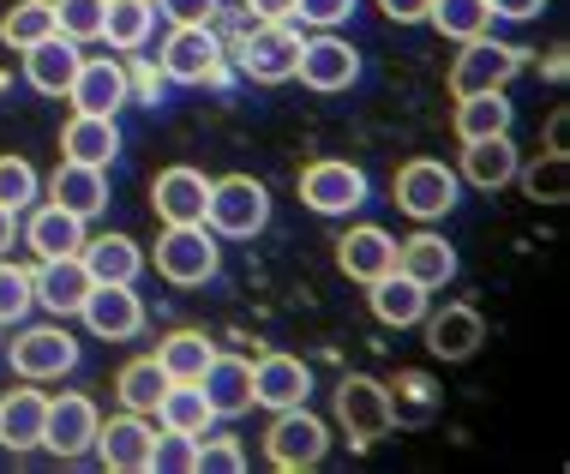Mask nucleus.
Here are the masks:
<instances>
[{"label":"nucleus","instance_id":"f257e3e1","mask_svg":"<svg viewBox=\"0 0 570 474\" xmlns=\"http://www.w3.org/2000/svg\"><path fill=\"white\" fill-rule=\"evenodd\" d=\"M271 223V187L253 175H223L210 180V205H205V228L217 240H253Z\"/></svg>","mask_w":570,"mask_h":474},{"label":"nucleus","instance_id":"f03ea898","mask_svg":"<svg viewBox=\"0 0 570 474\" xmlns=\"http://www.w3.org/2000/svg\"><path fill=\"white\" fill-rule=\"evenodd\" d=\"M223 270V247L205 223H163L157 240V277L175 288H205Z\"/></svg>","mask_w":570,"mask_h":474},{"label":"nucleus","instance_id":"7ed1b4c3","mask_svg":"<svg viewBox=\"0 0 570 474\" xmlns=\"http://www.w3.org/2000/svg\"><path fill=\"white\" fill-rule=\"evenodd\" d=\"M79 336L67 330V318H55V325H24L19 336H12L7 361L12 373L24 378V385H49V378H67L72 366H79Z\"/></svg>","mask_w":570,"mask_h":474},{"label":"nucleus","instance_id":"20e7f679","mask_svg":"<svg viewBox=\"0 0 570 474\" xmlns=\"http://www.w3.org/2000/svg\"><path fill=\"white\" fill-rule=\"evenodd\" d=\"M265 456H271V468H283V474H306V468H318L331 456V426L313 415V408H276V421H271V433H265Z\"/></svg>","mask_w":570,"mask_h":474},{"label":"nucleus","instance_id":"39448f33","mask_svg":"<svg viewBox=\"0 0 570 474\" xmlns=\"http://www.w3.org/2000/svg\"><path fill=\"white\" fill-rule=\"evenodd\" d=\"M522 60L529 49H517V42H499L487 30V37H469L462 42V55L451 60V97H474V90H504L522 72Z\"/></svg>","mask_w":570,"mask_h":474},{"label":"nucleus","instance_id":"423d86ee","mask_svg":"<svg viewBox=\"0 0 570 474\" xmlns=\"http://www.w3.org/2000/svg\"><path fill=\"white\" fill-rule=\"evenodd\" d=\"M336 426H343L354 445H379L396 426L391 385H379V378H366V373H348L343 385H336Z\"/></svg>","mask_w":570,"mask_h":474},{"label":"nucleus","instance_id":"0eeeda50","mask_svg":"<svg viewBox=\"0 0 570 474\" xmlns=\"http://www.w3.org/2000/svg\"><path fill=\"white\" fill-rule=\"evenodd\" d=\"M456 198H462V180H456V168H444L439 157H414V162L396 168V205H403L414 223L451 217Z\"/></svg>","mask_w":570,"mask_h":474},{"label":"nucleus","instance_id":"6e6552de","mask_svg":"<svg viewBox=\"0 0 570 474\" xmlns=\"http://www.w3.org/2000/svg\"><path fill=\"white\" fill-rule=\"evenodd\" d=\"M157 72L168 85H210L223 72V37L210 24H175L163 37Z\"/></svg>","mask_w":570,"mask_h":474},{"label":"nucleus","instance_id":"1a4fd4ad","mask_svg":"<svg viewBox=\"0 0 570 474\" xmlns=\"http://www.w3.org/2000/svg\"><path fill=\"white\" fill-rule=\"evenodd\" d=\"M301 205L313 217H354L366 205V175L343 157H318L301 168Z\"/></svg>","mask_w":570,"mask_h":474},{"label":"nucleus","instance_id":"9d476101","mask_svg":"<svg viewBox=\"0 0 570 474\" xmlns=\"http://www.w3.org/2000/svg\"><path fill=\"white\" fill-rule=\"evenodd\" d=\"M295 79H301L306 90H318V97H336V90H348L354 79H361V55H354L348 37H336V30H318V37L301 42Z\"/></svg>","mask_w":570,"mask_h":474},{"label":"nucleus","instance_id":"9b49d317","mask_svg":"<svg viewBox=\"0 0 570 474\" xmlns=\"http://www.w3.org/2000/svg\"><path fill=\"white\" fill-rule=\"evenodd\" d=\"M301 30L295 24H253L246 30V42H240V72L246 79H258V85H288L295 79V60H301Z\"/></svg>","mask_w":570,"mask_h":474},{"label":"nucleus","instance_id":"f8f14e48","mask_svg":"<svg viewBox=\"0 0 570 474\" xmlns=\"http://www.w3.org/2000/svg\"><path fill=\"white\" fill-rule=\"evenodd\" d=\"M79 318H85L90 336H102V343H132V336L145 330V300H138L132 283H90Z\"/></svg>","mask_w":570,"mask_h":474},{"label":"nucleus","instance_id":"ddd939ff","mask_svg":"<svg viewBox=\"0 0 570 474\" xmlns=\"http://www.w3.org/2000/svg\"><path fill=\"white\" fill-rule=\"evenodd\" d=\"M97 403L79 391L67 396H49V421H42V451H55L60 463H79V456H90V445H97Z\"/></svg>","mask_w":570,"mask_h":474},{"label":"nucleus","instance_id":"4468645a","mask_svg":"<svg viewBox=\"0 0 570 474\" xmlns=\"http://www.w3.org/2000/svg\"><path fill=\"white\" fill-rule=\"evenodd\" d=\"M67 102L79 115H120L132 102V72L120 67L115 55H85L79 72H72V90Z\"/></svg>","mask_w":570,"mask_h":474},{"label":"nucleus","instance_id":"2eb2a0df","mask_svg":"<svg viewBox=\"0 0 570 474\" xmlns=\"http://www.w3.org/2000/svg\"><path fill=\"white\" fill-rule=\"evenodd\" d=\"M306 396H313V366L301 355H283V348H271V355L253 361V408H301Z\"/></svg>","mask_w":570,"mask_h":474},{"label":"nucleus","instance_id":"dca6fc26","mask_svg":"<svg viewBox=\"0 0 570 474\" xmlns=\"http://www.w3.org/2000/svg\"><path fill=\"white\" fill-rule=\"evenodd\" d=\"M150 438H157V426L145 415H132V408H120L115 421L97 426V463L115 468V474H150Z\"/></svg>","mask_w":570,"mask_h":474},{"label":"nucleus","instance_id":"f3484780","mask_svg":"<svg viewBox=\"0 0 570 474\" xmlns=\"http://www.w3.org/2000/svg\"><path fill=\"white\" fill-rule=\"evenodd\" d=\"M205 205H210V175L193 162H175L150 180V210L163 223H205Z\"/></svg>","mask_w":570,"mask_h":474},{"label":"nucleus","instance_id":"a211bd4d","mask_svg":"<svg viewBox=\"0 0 570 474\" xmlns=\"http://www.w3.org/2000/svg\"><path fill=\"white\" fill-rule=\"evenodd\" d=\"M198 391H205V403L217 408V421H240L246 408H253V361L246 355H210V366L198 373Z\"/></svg>","mask_w":570,"mask_h":474},{"label":"nucleus","instance_id":"6ab92c4d","mask_svg":"<svg viewBox=\"0 0 570 474\" xmlns=\"http://www.w3.org/2000/svg\"><path fill=\"white\" fill-rule=\"evenodd\" d=\"M30 283H37V307L55 313V318H79L85 295H90V270L79 258H37Z\"/></svg>","mask_w":570,"mask_h":474},{"label":"nucleus","instance_id":"aec40b11","mask_svg":"<svg viewBox=\"0 0 570 474\" xmlns=\"http://www.w3.org/2000/svg\"><path fill=\"white\" fill-rule=\"evenodd\" d=\"M336 270L354 283H373L384 270H396V235H384L379 223H354L343 240H336Z\"/></svg>","mask_w":570,"mask_h":474},{"label":"nucleus","instance_id":"412c9836","mask_svg":"<svg viewBox=\"0 0 570 474\" xmlns=\"http://www.w3.org/2000/svg\"><path fill=\"white\" fill-rule=\"evenodd\" d=\"M49 205L72 210V217H97V210H109V168H90V162H67L49 175Z\"/></svg>","mask_w":570,"mask_h":474},{"label":"nucleus","instance_id":"4be33fe9","mask_svg":"<svg viewBox=\"0 0 570 474\" xmlns=\"http://www.w3.org/2000/svg\"><path fill=\"white\" fill-rule=\"evenodd\" d=\"M517 145H511V132H499V139H474V145H462V168H456V180L462 187H474V192H499V187H511L517 180Z\"/></svg>","mask_w":570,"mask_h":474},{"label":"nucleus","instance_id":"5701e85b","mask_svg":"<svg viewBox=\"0 0 570 474\" xmlns=\"http://www.w3.org/2000/svg\"><path fill=\"white\" fill-rule=\"evenodd\" d=\"M79 60H85L79 42H67V37L55 30V37H42V42H30V49H24V85L42 90V97H67Z\"/></svg>","mask_w":570,"mask_h":474},{"label":"nucleus","instance_id":"b1692460","mask_svg":"<svg viewBox=\"0 0 570 474\" xmlns=\"http://www.w3.org/2000/svg\"><path fill=\"white\" fill-rule=\"evenodd\" d=\"M396 270L414 277L426 295H433V288H444V283L456 277V247L444 235H433V228H421V235L396 240Z\"/></svg>","mask_w":570,"mask_h":474},{"label":"nucleus","instance_id":"393cba45","mask_svg":"<svg viewBox=\"0 0 570 474\" xmlns=\"http://www.w3.org/2000/svg\"><path fill=\"white\" fill-rule=\"evenodd\" d=\"M366 307H373L379 325L409 330V325H421V318H426V288L414 277H403V270H384V277L366 283Z\"/></svg>","mask_w":570,"mask_h":474},{"label":"nucleus","instance_id":"a878e982","mask_svg":"<svg viewBox=\"0 0 570 474\" xmlns=\"http://www.w3.org/2000/svg\"><path fill=\"white\" fill-rule=\"evenodd\" d=\"M60 157H67V162H90V168H109L120 157L115 115H79V109H72V120L60 127Z\"/></svg>","mask_w":570,"mask_h":474},{"label":"nucleus","instance_id":"bb28decb","mask_svg":"<svg viewBox=\"0 0 570 474\" xmlns=\"http://www.w3.org/2000/svg\"><path fill=\"white\" fill-rule=\"evenodd\" d=\"M481 343H487V318L474 313L469 300H451L444 313L426 318V348H433L439 361H469Z\"/></svg>","mask_w":570,"mask_h":474},{"label":"nucleus","instance_id":"cd10ccee","mask_svg":"<svg viewBox=\"0 0 570 474\" xmlns=\"http://www.w3.org/2000/svg\"><path fill=\"white\" fill-rule=\"evenodd\" d=\"M19 235H24V247L37 258H79L85 217H72V210H60V205H37L30 223H19Z\"/></svg>","mask_w":570,"mask_h":474},{"label":"nucleus","instance_id":"c85d7f7f","mask_svg":"<svg viewBox=\"0 0 570 474\" xmlns=\"http://www.w3.org/2000/svg\"><path fill=\"white\" fill-rule=\"evenodd\" d=\"M157 426L168 433H187V438H205L210 426H217V408L205 403V391H198V378H168V391L157 396Z\"/></svg>","mask_w":570,"mask_h":474},{"label":"nucleus","instance_id":"c756f323","mask_svg":"<svg viewBox=\"0 0 570 474\" xmlns=\"http://www.w3.org/2000/svg\"><path fill=\"white\" fill-rule=\"evenodd\" d=\"M79 265L90 270V283H138L145 253H138L132 235H85Z\"/></svg>","mask_w":570,"mask_h":474},{"label":"nucleus","instance_id":"7c9ffc66","mask_svg":"<svg viewBox=\"0 0 570 474\" xmlns=\"http://www.w3.org/2000/svg\"><path fill=\"white\" fill-rule=\"evenodd\" d=\"M42 421H49V396H42V391L0 396V445H7L12 456L42 451Z\"/></svg>","mask_w":570,"mask_h":474},{"label":"nucleus","instance_id":"2f4dec72","mask_svg":"<svg viewBox=\"0 0 570 474\" xmlns=\"http://www.w3.org/2000/svg\"><path fill=\"white\" fill-rule=\"evenodd\" d=\"M511 120H517V102L504 97V90H474V97H456L451 127H456L462 145H474V139H499V132H511Z\"/></svg>","mask_w":570,"mask_h":474},{"label":"nucleus","instance_id":"473e14b6","mask_svg":"<svg viewBox=\"0 0 570 474\" xmlns=\"http://www.w3.org/2000/svg\"><path fill=\"white\" fill-rule=\"evenodd\" d=\"M150 37H157V7L150 0H109V12H102V42L109 49L138 55Z\"/></svg>","mask_w":570,"mask_h":474},{"label":"nucleus","instance_id":"72a5a7b5","mask_svg":"<svg viewBox=\"0 0 570 474\" xmlns=\"http://www.w3.org/2000/svg\"><path fill=\"white\" fill-rule=\"evenodd\" d=\"M210 355H217V343H210L205 330H193V325L168 330L163 343H157V366H163L168 378H198L210 366Z\"/></svg>","mask_w":570,"mask_h":474},{"label":"nucleus","instance_id":"f704fd0d","mask_svg":"<svg viewBox=\"0 0 570 474\" xmlns=\"http://www.w3.org/2000/svg\"><path fill=\"white\" fill-rule=\"evenodd\" d=\"M115 391H120V408H132V415H150L157 408V396L168 391V373L157 366V355H138L115 373Z\"/></svg>","mask_w":570,"mask_h":474},{"label":"nucleus","instance_id":"c9c22d12","mask_svg":"<svg viewBox=\"0 0 570 474\" xmlns=\"http://www.w3.org/2000/svg\"><path fill=\"white\" fill-rule=\"evenodd\" d=\"M426 24L451 42H469V37H487L492 30V7L487 0H433V7H426Z\"/></svg>","mask_w":570,"mask_h":474},{"label":"nucleus","instance_id":"e433bc0d","mask_svg":"<svg viewBox=\"0 0 570 474\" xmlns=\"http://www.w3.org/2000/svg\"><path fill=\"white\" fill-rule=\"evenodd\" d=\"M42 37H55V0H19V7H7L0 12V42L7 49H30V42H42Z\"/></svg>","mask_w":570,"mask_h":474},{"label":"nucleus","instance_id":"4c0bfd02","mask_svg":"<svg viewBox=\"0 0 570 474\" xmlns=\"http://www.w3.org/2000/svg\"><path fill=\"white\" fill-rule=\"evenodd\" d=\"M517 180L529 187L534 205H564V198H570V157H564L559 145H552L534 168H517Z\"/></svg>","mask_w":570,"mask_h":474},{"label":"nucleus","instance_id":"58836bf2","mask_svg":"<svg viewBox=\"0 0 570 474\" xmlns=\"http://www.w3.org/2000/svg\"><path fill=\"white\" fill-rule=\"evenodd\" d=\"M30 313H37V283H30V270L12 265V258H0V330L24 325Z\"/></svg>","mask_w":570,"mask_h":474},{"label":"nucleus","instance_id":"ea45409f","mask_svg":"<svg viewBox=\"0 0 570 474\" xmlns=\"http://www.w3.org/2000/svg\"><path fill=\"white\" fill-rule=\"evenodd\" d=\"M102 12H109V0H55V30L67 42H102Z\"/></svg>","mask_w":570,"mask_h":474},{"label":"nucleus","instance_id":"a19ab883","mask_svg":"<svg viewBox=\"0 0 570 474\" xmlns=\"http://www.w3.org/2000/svg\"><path fill=\"white\" fill-rule=\"evenodd\" d=\"M42 192V175L24 157H0V205L7 210H30Z\"/></svg>","mask_w":570,"mask_h":474},{"label":"nucleus","instance_id":"79ce46f5","mask_svg":"<svg viewBox=\"0 0 570 474\" xmlns=\"http://www.w3.org/2000/svg\"><path fill=\"white\" fill-rule=\"evenodd\" d=\"M150 468L157 474H193L198 468V438H187V433H163L150 438Z\"/></svg>","mask_w":570,"mask_h":474},{"label":"nucleus","instance_id":"37998d69","mask_svg":"<svg viewBox=\"0 0 570 474\" xmlns=\"http://www.w3.org/2000/svg\"><path fill=\"white\" fill-rule=\"evenodd\" d=\"M246 468V451L235 445V438H198V468L193 474H240Z\"/></svg>","mask_w":570,"mask_h":474},{"label":"nucleus","instance_id":"c03bdc74","mask_svg":"<svg viewBox=\"0 0 570 474\" xmlns=\"http://www.w3.org/2000/svg\"><path fill=\"white\" fill-rule=\"evenodd\" d=\"M361 0H295V24H313V30H336L354 19Z\"/></svg>","mask_w":570,"mask_h":474},{"label":"nucleus","instance_id":"a18cd8bd","mask_svg":"<svg viewBox=\"0 0 570 474\" xmlns=\"http://www.w3.org/2000/svg\"><path fill=\"white\" fill-rule=\"evenodd\" d=\"M168 24H210L223 12V0H150Z\"/></svg>","mask_w":570,"mask_h":474},{"label":"nucleus","instance_id":"49530a36","mask_svg":"<svg viewBox=\"0 0 570 474\" xmlns=\"http://www.w3.org/2000/svg\"><path fill=\"white\" fill-rule=\"evenodd\" d=\"M487 7H492V19L529 24V19H541V12H547V0H487Z\"/></svg>","mask_w":570,"mask_h":474},{"label":"nucleus","instance_id":"de8ad7c7","mask_svg":"<svg viewBox=\"0 0 570 474\" xmlns=\"http://www.w3.org/2000/svg\"><path fill=\"white\" fill-rule=\"evenodd\" d=\"M426 7H433V0H379V12L391 24H426Z\"/></svg>","mask_w":570,"mask_h":474},{"label":"nucleus","instance_id":"09e8293b","mask_svg":"<svg viewBox=\"0 0 570 474\" xmlns=\"http://www.w3.org/2000/svg\"><path fill=\"white\" fill-rule=\"evenodd\" d=\"M258 24H295V0H246Z\"/></svg>","mask_w":570,"mask_h":474},{"label":"nucleus","instance_id":"8fccbe9b","mask_svg":"<svg viewBox=\"0 0 570 474\" xmlns=\"http://www.w3.org/2000/svg\"><path fill=\"white\" fill-rule=\"evenodd\" d=\"M163 85H168L163 72H157V67H145V72H138V79H132V97H145L150 109H157V102H163Z\"/></svg>","mask_w":570,"mask_h":474},{"label":"nucleus","instance_id":"3c124183","mask_svg":"<svg viewBox=\"0 0 570 474\" xmlns=\"http://www.w3.org/2000/svg\"><path fill=\"white\" fill-rule=\"evenodd\" d=\"M12 240H19V210H7V205H0V258L12 253Z\"/></svg>","mask_w":570,"mask_h":474}]
</instances>
